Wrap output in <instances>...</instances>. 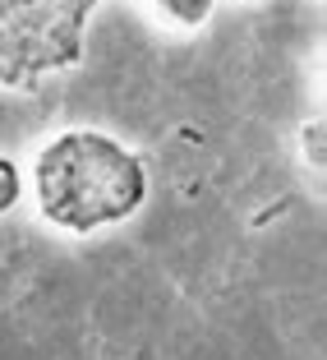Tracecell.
<instances>
[{"mask_svg": "<svg viewBox=\"0 0 327 360\" xmlns=\"http://www.w3.org/2000/svg\"><path fill=\"white\" fill-rule=\"evenodd\" d=\"M32 194L46 226L93 236L129 222L148 203V167L106 129H60L37 148Z\"/></svg>", "mask_w": 327, "mask_h": 360, "instance_id": "6da1fadb", "label": "cell"}, {"mask_svg": "<svg viewBox=\"0 0 327 360\" xmlns=\"http://www.w3.org/2000/svg\"><path fill=\"white\" fill-rule=\"evenodd\" d=\"M97 0H0V88H37L84 60Z\"/></svg>", "mask_w": 327, "mask_h": 360, "instance_id": "7a4b0ae2", "label": "cell"}, {"mask_svg": "<svg viewBox=\"0 0 327 360\" xmlns=\"http://www.w3.org/2000/svg\"><path fill=\"white\" fill-rule=\"evenodd\" d=\"M152 14L175 32H194L217 14V0H152Z\"/></svg>", "mask_w": 327, "mask_h": 360, "instance_id": "3957f363", "label": "cell"}, {"mask_svg": "<svg viewBox=\"0 0 327 360\" xmlns=\"http://www.w3.org/2000/svg\"><path fill=\"white\" fill-rule=\"evenodd\" d=\"M19 199H23V171H19L14 158L0 153V217L19 208Z\"/></svg>", "mask_w": 327, "mask_h": 360, "instance_id": "277c9868", "label": "cell"}, {"mask_svg": "<svg viewBox=\"0 0 327 360\" xmlns=\"http://www.w3.org/2000/svg\"><path fill=\"white\" fill-rule=\"evenodd\" d=\"M300 148H305L309 167L323 171V162H327V153H323V120H309V125H305V134H300Z\"/></svg>", "mask_w": 327, "mask_h": 360, "instance_id": "5b68a950", "label": "cell"}]
</instances>
